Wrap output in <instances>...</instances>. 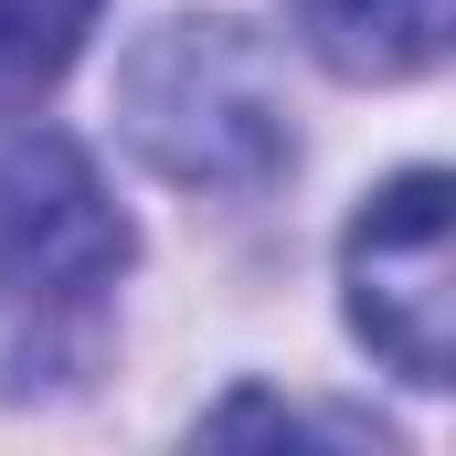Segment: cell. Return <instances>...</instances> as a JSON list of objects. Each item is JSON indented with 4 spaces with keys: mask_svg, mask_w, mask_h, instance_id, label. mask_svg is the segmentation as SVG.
I'll return each mask as SVG.
<instances>
[{
    "mask_svg": "<svg viewBox=\"0 0 456 456\" xmlns=\"http://www.w3.org/2000/svg\"><path fill=\"white\" fill-rule=\"evenodd\" d=\"M127 265L107 181L75 138L11 127L0 138V382H75L107 330V287Z\"/></svg>",
    "mask_w": 456,
    "mask_h": 456,
    "instance_id": "cell-1",
    "label": "cell"
},
{
    "mask_svg": "<svg viewBox=\"0 0 456 456\" xmlns=\"http://www.w3.org/2000/svg\"><path fill=\"white\" fill-rule=\"evenodd\" d=\"M117 117L181 191H265L287 170V86L244 21H159L117 75Z\"/></svg>",
    "mask_w": 456,
    "mask_h": 456,
    "instance_id": "cell-2",
    "label": "cell"
},
{
    "mask_svg": "<svg viewBox=\"0 0 456 456\" xmlns=\"http://www.w3.org/2000/svg\"><path fill=\"white\" fill-rule=\"evenodd\" d=\"M350 330L403 382H446L456 361V255H446V170H403L350 224Z\"/></svg>",
    "mask_w": 456,
    "mask_h": 456,
    "instance_id": "cell-3",
    "label": "cell"
},
{
    "mask_svg": "<svg viewBox=\"0 0 456 456\" xmlns=\"http://www.w3.org/2000/svg\"><path fill=\"white\" fill-rule=\"evenodd\" d=\"M297 43L350 86H403L446 53V0H297Z\"/></svg>",
    "mask_w": 456,
    "mask_h": 456,
    "instance_id": "cell-4",
    "label": "cell"
},
{
    "mask_svg": "<svg viewBox=\"0 0 456 456\" xmlns=\"http://www.w3.org/2000/svg\"><path fill=\"white\" fill-rule=\"evenodd\" d=\"M107 0H0V107H32L64 86Z\"/></svg>",
    "mask_w": 456,
    "mask_h": 456,
    "instance_id": "cell-5",
    "label": "cell"
}]
</instances>
